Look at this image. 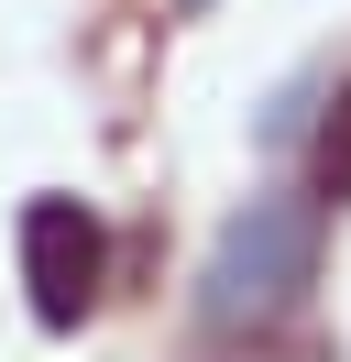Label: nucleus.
<instances>
[{
    "label": "nucleus",
    "instance_id": "f257e3e1",
    "mask_svg": "<svg viewBox=\"0 0 351 362\" xmlns=\"http://www.w3.org/2000/svg\"><path fill=\"white\" fill-rule=\"evenodd\" d=\"M318 220L329 209L307 187H253L219 220L209 264H197V329L209 340H275L318 296Z\"/></svg>",
    "mask_w": 351,
    "mask_h": 362
},
{
    "label": "nucleus",
    "instance_id": "f03ea898",
    "mask_svg": "<svg viewBox=\"0 0 351 362\" xmlns=\"http://www.w3.org/2000/svg\"><path fill=\"white\" fill-rule=\"evenodd\" d=\"M11 264H22V296H33L44 329H88L110 296V220L66 187L22 198V230H11Z\"/></svg>",
    "mask_w": 351,
    "mask_h": 362
},
{
    "label": "nucleus",
    "instance_id": "7ed1b4c3",
    "mask_svg": "<svg viewBox=\"0 0 351 362\" xmlns=\"http://www.w3.org/2000/svg\"><path fill=\"white\" fill-rule=\"evenodd\" d=\"M307 198L351 209V77L318 99V121H307Z\"/></svg>",
    "mask_w": 351,
    "mask_h": 362
},
{
    "label": "nucleus",
    "instance_id": "20e7f679",
    "mask_svg": "<svg viewBox=\"0 0 351 362\" xmlns=\"http://www.w3.org/2000/svg\"><path fill=\"white\" fill-rule=\"evenodd\" d=\"M318 99H329V77H318V66H307V77H285V88L263 99V121H253V132H263V143H307V121H318Z\"/></svg>",
    "mask_w": 351,
    "mask_h": 362
},
{
    "label": "nucleus",
    "instance_id": "39448f33",
    "mask_svg": "<svg viewBox=\"0 0 351 362\" xmlns=\"http://www.w3.org/2000/svg\"><path fill=\"white\" fill-rule=\"evenodd\" d=\"M176 11H209V0H176Z\"/></svg>",
    "mask_w": 351,
    "mask_h": 362
}]
</instances>
